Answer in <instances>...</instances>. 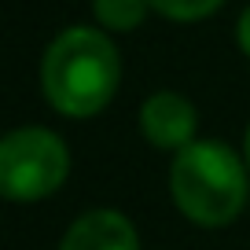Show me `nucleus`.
<instances>
[{
  "label": "nucleus",
  "mask_w": 250,
  "mask_h": 250,
  "mask_svg": "<svg viewBox=\"0 0 250 250\" xmlns=\"http://www.w3.org/2000/svg\"><path fill=\"white\" fill-rule=\"evenodd\" d=\"M247 166L225 140H195L169 166V195L188 221L221 228L247 206Z\"/></svg>",
  "instance_id": "nucleus-2"
},
{
  "label": "nucleus",
  "mask_w": 250,
  "mask_h": 250,
  "mask_svg": "<svg viewBox=\"0 0 250 250\" xmlns=\"http://www.w3.org/2000/svg\"><path fill=\"white\" fill-rule=\"evenodd\" d=\"M225 0H151V8L158 15L173 19V22H195V19H206L221 8Z\"/></svg>",
  "instance_id": "nucleus-7"
},
{
  "label": "nucleus",
  "mask_w": 250,
  "mask_h": 250,
  "mask_svg": "<svg viewBox=\"0 0 250 250\" xmlns=\"http://www.w3.org/2000/svg\"><path fill=\"white\" fill-rule=\"evenodd\" d=\"M235 37H239V48H243V55L250 59V8L239 15V26H235Z\"/></svg>",
  "instance_id": "nucleus-8"
},
{
  "label": "nucleus",
  "mask_w": 250,
  "mask_h": 250,
  "mask_svg": "<svg viewBox=\"0 0 250 250\" xmlns=\"http://www.w3.org/2000/svg\"><path fill=\"white\" fill-rule=\"evenodd\" d=\"M243 147H247V169H250V129H247V140H243Z\"/></svg>",
  "instance_id": "nucleus-9"
},
{
  "label": "nucleus",
  "mask_w": 250,
  "mask_h": 250,
  "mask_svg": "<svg viewBox=\"0 0 250 250\" xmlns=\"http://www.w3.org/2000/svg\"><path fill=\"white\" fill-rule=\"evenodd\" d=\"M122 59L114 41L92 26H70L44 48L41 88L66 118H92L114 100Z\"/></svg>",
  "instance_id": "nucleus-1"
},
{
  "label": "nucleus",
  "mask_w": 250,
  "mask_h": 250,
  "mask_svg": "<svg viewBox=\"0 0 250 250\" xmlns=\"http://www.w3.org/2000/svg\"><path fill=\"white\" fill-rule=\"evenodd\" d=\"M195 125H199L195 107L180 92H155L140 107V133L158 151L180 155L184 147H191L195 144Z\"/></svg>",
  "instance_id": "nucleus-4"
},
{
  "label": "nucleus",
  "mask_w": 250,
  "mask_h": 250,
  "mask_svg": "<svg viewBox=\"0 0 250 250\" xmlns=\"http://www.w3.org/2000/svg\"><path fill=\"white\" fill-rule=\"evenodd\" d=\"M59 250H140V239L125 213L88 210L66 228Z\"/></svg>",
  "instance_id": "nucleus-5"
},
{
  "label": "nucleus",
  "mask_w": 250,
  "mask_h": 250,
  "mask_svg": "<svg viewBox=\"0 0 250 250\" xmlns=\"http://www.w3.org/2000/svg\"><path fill=\"white\" fill-rule=\"evenodd\" d=\"M151 0H92V11L100 19V26L107 30H118V33H129L144 22Z\"/></svg>",
  "instance_id": "nucleus-6"
},
{
  "label": "nucleus",
  "mask_w": 250,
  "mask_h": 250,
  "mask_svg": "<svg viewBox=\"0 0 250 250\" xmlns=\"http://www.w3.org/2000/svg\"><path fill=\"white\" fill-rule=\"evenodd\" d=\"M70 173V155L62 136L41 125L15 129L0 140V191L11 203L48 199Z\"/></svg>",
  "instance_id": "nucleus-3"
}]
</instances>
